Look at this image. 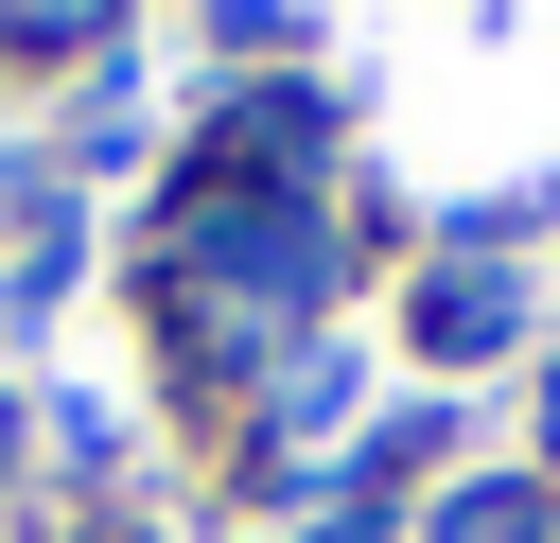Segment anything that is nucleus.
I'll return each instance as SVG.
<instances>
[{
	"instance_id": "1",
	"label": "nucleus",
	"mask_w": 560,
	"mask_h": 543,
	"mask_svg": "<svg viewBox=\"0 0 560 543\" xmlns=\"http://www.w3.org/2000/svg\"><path fill=\"white\" fill-rule=\"evenodd\" d=\"M192 263H210L228 298H262V315H298V298L332 280V245H315V228H280V210H192Z\"/></svg>"
},
{
	"instance_id": "3",
	"label": "nucleus",
	"mask_w": 560,
	"mask_h": 543,
	"mask_svg": "<svg viewBox=\"0 0 560 543\" xmlns=\"http://www.w3.org/2000/svg\"><path fill=\"white\" fill-rule=\"evenodd\" d=\"M420 333H438V350H490V333H508V280H438V315H420Z\"/></svg>"
},
{
	"instance_id": "4",
	"label": "nucleus",
	"mask_w": 560,
	"mask_h": 543,
	"mask_svg": "<svg viewBox=\"0 0 560 543\" xmlns=\"http://www.w3.org/2000/svg\"><path fill=\"white\" fill-rule=\"evenodd\" d=\"M88 18H105V0H0V35H18V53H70Z\"/></svg>"
},
{
	"instance_id": "2",
	"label": "nucleus",
	"mask_w": 560,
	"mask_h": 543,
	"mask_svg": "<svg viewBox=\"0 0 560 543\" xmlns=\"http://www.w3.org/2000/svg\"><path fill=\"white\" fill-rule=\"evenodd\" d=\"M438 543H560V508H542V490H455Z\"/></svg>"
}]
</instances>
